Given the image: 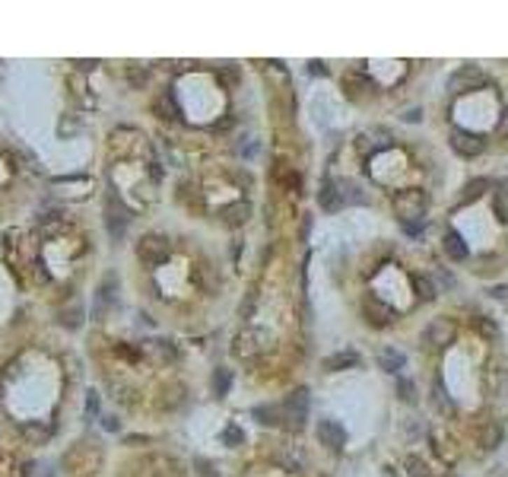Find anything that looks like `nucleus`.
Wrapping results in <instances>:
<instances>
[{"label": "nucleus", "instance_id": "nucleus-1", "mask_svg": "<svg viewBox=\"0 0 508 477\" xmlns=\"http://www.w3.org/2000/svg\"><path fill=\"white\" fill-rule=\"evenodd\" d=\"M426 207H429V198L423 188H404V191L394 194V214H397V220L404 226L407 223H423Z\"/></svg>", "mask_w": 508, "mask_h": 477}, {"label": "nucleus", "instance_id": "nucleus-2", "mask_svg": "<svg viewBox=\"0 0 508 477\" xmlns=\"http://www.w3.org/2000/svg\"><path fill=\"white\" fill-rule=\"evenodd\" d=\"M274 347V334L267 328H245V331L235 334V344H232V353L239 360H254Z\"/></svg>", "mask_w": 508, "mask_h": 477}, {"label": "nucleus", "instance_id": "nucleus-3", "mask_svg": "<svg viewBox=\"0 0 508 477\" xmlns=\"http://www.w3.org/2000/svg\"><path fill=\"white\" fill-rule=\"evenodd\" d=\"M483 83H486V74H483L477 64H464V67H458L451 74V80H448V90L460 96V92H477Z\"/></svg>", "mask_w": 508, "mask_h": 477}, {"label": "nucleus", "instance_id": "nucleus-4", "mask_svg": "<svg viewBox=\"0 0 508 477\" xmlns=\"http://www.w3.org/2000/svg\"><path fill=\"white\" fill-rule=\"evenodd\" d=\"M137 258H140L143 264H150V268L162 264L165 258H169V242H165V235H159V233H146L143 239L137 242Z\"/></svg>", "mask_w": 508, "mask_h": 477}, {"label": "nucleus", "instance_id": "nucleus-5", "mask_svg": "<svg viewBox=\"0 0 508 477\" xmlns=\"http://www.w3.org/2000/svg\"><path fill=\"white\" fill-rule=\"evenodd\" d=\"M448 144H451V150L458 153V156H464V159H474V156H480V153L486 150V140H483L480 134H474V131H464V127H454L451 137H448Z\"/></svg>", "mask_w": 508, "mask_h": 477}, {"label": "nucleus", "instance_id": "nucleus-6", "mask_svg": "<svg viewBox=\"0 0 508 477\" xmlns=\"http://www.w3.org/2000/svg\"><path fill=\"white\" fill-rule=\"evenodd\" d=\"M283 420H289V427H295V429L309 420V388H295L292 394H286Z\"/></svg>", "mask_w": 508, "mask_h": 477}, {"label": "nucleus", "instance_id": "nucleus-7", "mask_svg": "<svg viewBox=\"0 0 508 477\" xmlns=\"http://www.w3.org/2000/svg\"><path fill=\"white\" fill-rule=\"evenodd\" d=\"M315 436H318V443H321L327 452H340L346 445V429H344V423L330 420V417H327V420H318Z\"/></svg>", "mask_w": 508, "mask_h": 477}, {"label": "nucleus", "instance_id": "nucleus-8", "mask_svg": "<svg viewBox=\"0 0 508 477\" xmlns=\"http://www.w3.org/2000/svg\"><path fill=\"white\" fill-rule=\"evenodd\" d=\"M454 338H458V325H454L451 318H435L432 325L423 331V340L432 347H451Z\"/></svg>", "mask_w": 508, "mask_h": 477}, {"label": "nucleus", "instance_id": "nucleus-9", "mask_svg": "<svg viewBox=\"0 0 508 477\" xmlns=\"http://www.w3.org/2000/svg\"><path fill=\"white\" fill-rule=\"evenodd\" d=\"M362 315L369 318V325H375V328H385V325H391L394 322V309L388 303H381V299H375V296L362 299Z\"/></svg>", "mask_w": 508, "mask_h": 477}, {"label": "nucleus", "instance_id": "nucleus-10", "mask_svg": "<svg viewBox=\"0 0 508 477\" xmlns=\"http://www.w3.org/2000/svg\"><path fill=\"white\" fill-rule=\"evenodd\" d=\"M359 363H362V357L353 350H340V353H330L327 360L321 363L324 373H344V369H356Z\"/></svg>", "mask_w": 508, "mask_h": 477}, {"label": "nucleus", "instance_id": "nucleus-11", "mask_svg": "<svg viewBox=\"0 0 508 477\" xmlns=\"http://www.w3.org/2000/svg\"><path fill=\"white\" fill-rule=\"evenodd\" d=\"M108 229H111V235L115 239H121L124 235V229H127V223H131V214L127 210H121V204H118V198H111L108 201Z\"/></svg>", "mask_w": 508, "mask_h": 477}, {"label": "nucleus", "instance_id": "nucleus-12", "mask_svg": "<svg viewBox=\"0 0 508 477\" xmlns=\"http://www.w3.org/2000/svg\"><path fill=\"white\" fill-rule=\"evenodd\" d=\"M318 201H321V207L330 210V214L344 207L346 201H344V191H340V181H337V185H334V181H324V188L318 191Z\"/></svg>", "mask_w": 508, "mask_h": 477}, {"label": "nucleus", "instance_id": "nucleus-13", "mask_svg": "<svg viewBox=\"0 0 508 477\" xmlns=\"http://www.w3.org/2000/svg\"><path fill=\"white\" fill-rule=\"evenodd\" d=\"M477 439H480V445L486 452H493V449H499L502 445V427H499V420H486L480 429H477Z\"/></svg>", "mask_w": 508, "mask_h": 477}, {"label": "nucleus", "instance_id": "nucleus-14", "mask_svg": "<svg viewBox=\"0 0 508 477\" xmlns=\"http://www.w3.org/2000/svg\"><path fill=\"white\" fill-rule=\"evenodd\" d=\"M248 216H251V204H245V201L223 207V223L226 226H241V223H248Z\"/></svg>", "mask_w": 508, "mask_h": 477}, {"label": "nucleus", "instance_id": "nucleus-15", "mask_svg": "<svg viewBox=\"0 0 508 477\" xmlns=\"http://www.w3.org/2000/svg\"><path fill=\"white\" fill-rule=\"evenodd\" d=\"M442 245H445V255L451 258V261H464V258L470 255V249H467V242L460 239V233H448Z\"/></svg>", "mask_w": 508, "mask_h": 477}, {"label": "nucleus", "instance_id": "nucleus-16", "mask_svg": "<svg viewBox=\"0 0 508 477\" xmlns=\"http://www.w3.org/2000/svg\"><path fill=\"white\" fill-rule=\"evenodd\" d=\"M404 353L394 350V347H385V350H378V366L385 369V373H400L404 369Z\"/></svg>", "mask_w": 508, "mask_h": 477}, {"label": "nucleus", "instance_id": "nucleus-17", "mask_svg": "<svg viewBox=\"0 0 508 477\" xmlns=\"http://www.w3.org/2000/svg\"><path fill=\"white\" fill-rule=\"evenodd\" d=\"M432 408L439 410L442 417H451V414H454V401H451V398H448L445 385H442L439 379H435V385H432Z\"/></svg>", "mask_w": 508, "mask_h": 477}, {"label": "nucleus", "instance_id": "nucleus-18", "mask_svg": "<svg viewBox=\"0 0 508 477\" xmlns=\"http://www.w3.org/2000/svg\"><path fill=\"white\" fill-rule=\"evenodd\" d=\"M489 191V181L486 179H470L467 185H464V191H460V204H474L480 201L483 194Z\"/></svg>", "mask_w": 508, "mask_h": 477}, {"label": "nucleus", "instance_id": "nucleus-19", "mask_svg": "<svg viewBox=\"0 0 508 477\" xmlns=\"http://www.w3.org/2000/svg\"><path fill=\"white\" fill-rule=\"evenodd\" d=\"M251 414H254V420L264 423V427H276V423L283 420V408H274V404H257Z\"/></svg>", "mask_w": 508, "mask_h": 477}, {"label": "nucleus", "instance_id": "nucleus-20", "mask_svg": "<svg viewBox=\"0 0 508 477\" xmlns=\"http://www.w3.org/2000/svg\"><path fill=\"white\" fill-rule=\"evenodd\" d=\"M153 111H156L159 118H165V121H175V118H178V105H175V99L169 96V92L156 96V102H153Z\"/></svg>", "mask_w": 508, "mask_h": 477}, {"label": "nucleus", "instance_id": "nucleus-21", "mask_svg": "<svg viewBox=\"0 0 508 477\" xmlns=\"http://www.w3.org/2000/svg\"><path fill=\"white\" fill-rule=\"evenodd\" d=\"M429 439H432V449L439 452V455L445 458L448 464H451L454 458H458V449H454V443H451V439H448L445 433H432V436H429Z\"/></svg>", "mask_w": 508, "mask_h": 477}, {"label": "nucleus", "instance_id": "nucleus-22", "mask_svg": "<svg viewBox=\"0 0 508 477\" xmlns=\"http://www.w3.org/2000/svg\"><path fill=\"white\" fill-rule=\"evenodd\" d=\"M229 388H232V369L220 366L213 373V394H216V398H226Z\"/></svg>", "mask_w": 508, "mask_h": 477}, {"label": "nucleus", "instance_id": "nucleus-23", "mask_svg": "<svg viewBox=\"0 0 508 477\" xmlns=\"http://www.w3.org/2000/svg\"><path fill=\"white\" fill-rule=\"evenodd\" d=\"M181 401H185V385H169L162 392V398H159V404H162V408H178Z\"/></svg>", "mask_w": 508, "mask_h": 477}, {"label": "nucleus", "instance_id": "nucleus-24", "mask_svg": "<svg viewBox=\"0 0 508 477\" xmlns=\"http://www.w3.org/2000/svg\"><path fill=\"white\" fill-rule=\"evenodd\" d=\"M410 284H413V293H416V296L423 299V303L435 296V284H432V280H429V277H419V274H416V277H413V280H410Z\"/></svg>", "mask_w": 508, "mask_h": 477}, {"label": "nucleus", "instance_id": "nucleus-25", "mask_svg": "<svg viewBox=\"0 0 508 477\" xmlns=\"http://www.w3.org/2000/svg\"><path fill=\"white\" fill-rule=\"evenodd\" d=\"M404 468H407V474H410V477H432V471L426 468V462H423V458H416V455H407Z\"/></svg>", "mask_w": 508, "mask_h": 477}, {"label": "nucleus", "instance_id": "nucleus-26", "mask_svg": "<svg viewBox=\"0 0 508 477\" xmlns=\"http://www.w3.org/2000/svg\"><path fill=\"white\" fill-rule=\"evenodd\" d=\"M61 325L64 328H80L83 325V305H67L61 312Z\"/></svg>", "mask_w": 508, "mask_h": 477}, {"label": "nucleus", "instance_id": "nucleus-27", "mask_svg": "<svg viewBox=\"0 0 508 477\" xmlns=\"http://www.w3.org/2000/svg\"><path fill=\"white\" fill-rule=\"evenodd\" d=\"M124 76H127V83H131L134 90H143V86L150 83V74H146L143 67H137V64H134V67H127V74H124Z\"/></svg>", "mask_w": 508, "mask_h": 477}, {"label": "nucleus", "instance_id": "nucleus-28", "mask_svg": "<svg viewBox=\"0 0 508 477\" xmlns=\"http://www.w3.org/2000/svg\"><path fill=\"white\" fill-rule=\"evenodd\" d=\"M223 443H226L229 449H239V445L245 443V433H241V429L235 427V423H229V427L223 429Z\"/></svg>", "mask_w": 508, "mask_h": 477}, {"label": "nucleus", "instance_id": "nucleus-29", "mask_svg": "<svg viewBox=\"0 0 508 477\" xmlns=\"http://www.w3.org/2000/svg\"><path fill=\"white\" fill-rule=\"evenodd\" d=\"M340 191H344V201H346V204H362V201H365V194L359 191V188L353 185V181H340Z\"/></svg>", "mask_w": 508, "mask_h": 477}, {"label": "nucleus", "instance_id": "nucleus-30", "mask_svg": "<svg viewBox=\"0 0 508 477\" xmlns=\"http://www.w3.org/2000/svg\"><path fill=\"white\" fill-rule=\"evenodd\" d=\"M397 398L404 404H416V385H413V382H407V379H400L397 382Z\"/></svg>", "mask_w": 508, "mask_h": 477}, {"label": "nucleus", "instance_id": "nucleus-31", "mask_svg": "<svg viewBox=\"0 0 508 477\" xmlns=\"http://www.w3.org/2000/svg\"><path fill=\"white\" fill-rule=\"evenodd\" d=\"M194 468H197V477H220L213 462H206V458H194Z\"/></svg>", "mask_w": 508, "mask_h": 477}, {"label": "nucleus", "instance_id": "nucleus-32", "mask_svg": "<svg viewBox=\"0 0 508 477\" xmlns=\"http://www.w3.org/2000/svg\"><path fill=\"white\" fill-rule=\"evenodd\" d=\"M156 357H162L165 363H172L175 360V347L169 344V340H159V344H156Z\"/></svg>", "mask_w": 508, "mask_h": 477}, {"label": "nucleus", "instance_id": "nucleus-33", "mask_svg": "<svg viewBox=\"0 0 508 477\" xmlns=\"http://www.w3.org/2000/svg\"><path fill=\"white\" fill-rule=\"evenodd\" d=\"M477 328H480L483 338H499V328H495L493 322H486V318H477Z\"/></svg>", "mask_w": 508, "mask_h": 477}, {"label": "nucleus", "instance_id": "nucleus-34", "mask_svg": "<svg viewBox=\"0 0 508 477\" xmlns=\"http://www.w3.org/2000/svg\"><path fill=\"white\" fill-rule=\"evenodd\" d=\"M309 229H311V216H305V220H302V233H299V235H302V242L309 239Z\"/></svg>", "mask_w": 508, "mask_h": 477}, {"label": "nucleus", "instance_id": "nucleus-35", "mask_svg": "<svg viewBox=\"0 0 508 477\" xmlns=\"http://www.w3.org/2000/svg\"><path fill=\"white\" fill-rule=\"evenodd\" d=\"M499 131L508 137V109H505V115H502V121H499Z\"/></svg>", "mask_w": 508, "mask_h": 477}, {"label": "nucleus", "instance_id": "nucleus-36", "mask_svg": "<svg viewBox=\"0 0 508 477\" xmlns=\"http://www.w3.org/2000/svg\"><path fill=\"white\" fill-rule=\"evenodd\" d=\"M76 64H80V70H92L99 61H76Z\"/></svg>", "mask_w": 508, "mask_h": 477}, {"label": "nucleus", "instance_id": "nucleus-37", "mask_svg": "<svg viewBox=\"0 0 508 477\" xmlns=\"http://www.w3.org/2000/svg\"><path fill=\"white\" fill-rule=\"evenodd\" d=\"M309 74H324V67L315 61V64H309Z\"/></svg>", "mask_w": 508, "mask_h": 477}, {"label": "nucleus", "instance_id": "nucleus-38", "mask_svg": "<svg viewBox=\"0 0 508 477\" xmlns=\"http://www.w3.org/2000/svg\"><path fill=\"white\" fill-rule=\"evenodd\" d=\"M385 477H397V474H394V468H385Z\"/></svg>", "mask_w": 508, "mask_h": 477}, {"label": "nucleus", "instance_id": "nucleus-39", "mask_svg": "<svg viewBox=\"0 0 508 477\" xmlns=\"http://www.w3.org/2000/svg\"><path fill=\"white\" fill-rule=\"evenodd\" d=\"M448 477H451V474H448Z\"/></svg>", "mask_w": 508, "mask_h": 477}]
</instances>
